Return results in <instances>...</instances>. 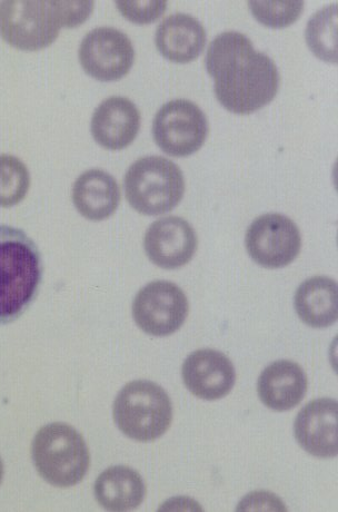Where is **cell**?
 Listing matches in <instances>:
<instances>
[{"instance_id": "obj_1", "label": "cell", "mask_w": 338, "mask_h": 512, "mask_svg": "<svg viewBox=\"0 0 338 512\" xmlns=\"http://www.w3.org/2000/svg\"><path fill=\"white\" fill-rule=\"evenodd\" d=\"M206 70L215 94L227 111L251 114L270 104L280 87V73L267 55L256 52L245 35L226 32L208 47Z\"/></svg>"}, {"instance_id": "obj_19", "label": "cell", "mask_w": 338, "mask_h": 512, "mask_svg": "<svg viewBox=\"0 0 338 512\" xmlns=\"http://www.w3.org/2000/svg\"><path fill=\"white\" fill-rule=\"evenodd\" d=\"M298 317L312 328H327L337 320V285L326 277H315L300 285L295 294Z\"/></svg>"}, {"instance_id": "obj_12", "label": "cell", "mask_w": 338, "mask_h": 512, "mask_svg": "<svg viewBox=\"0 0 338 512\" xmlns=\"http://www.w3.org/2000/svg\"><path fill=\"white\" fill-rule=\"evenodd\" d=\"M185 386L194 396L212 401L228 395L234 387L236 373L225 354L211 349L198 350L183 364Z\"/></svg>"}, {"instance_id": "obj_3", "label": "cell", "mask_w": 338, "mask_h": 512, "mask_svg": "<svg viewBox=\"0 0 338 512\" xmlns=\"http://www.w3.org/2000/svg\"><path fill=\"white\" fill-rule=\"evenodd\" d=\"M32 458L38 474L48 484L59 488L79 484L91 464L81 433L62 422L51 423L36 433Z\"/></svg>"}, {"instance_id": "obj_11", "label": "cell", "mask_w": 338, "mask_h": 512, "mask_svg": "<svg viewBox=\"0 0 338 512\" xmlns=\"http://www.w3.org/2000/svg\"><path fill=\"white\" fill-rule=\"evenodd\" d=\"M145 251L159 268L174 270L193 259L197 236L191 224L177 216L154 222L145 235Z\"/></svg>"}, {"instance_id": "obj_20", "label": "cell", "mask_w": 338, "mask_h": 512, "mask_svg": "<svg viewBox=\"0 0 338 512\" xmlns=\"http://www.w3.org/2000/svg\"><path fill=\"white\" fill-rule=\"evenodd\" d=\"M336 5L327 6L310 19L306 28V42L322 61L336 64Z\"/></svg>"}, {"instance_id": "obj_25", "label": "cell", "mask_w": 338, "mask_h": 512, "mask_svg": "<svg viewBox=\"0 0 338 512\" xmlns=\"http://www.w3.org/2000/svg\"><path fill=\"white\" fill-rule=\"evenodd\" d=\"M3 477H4V465H3L2 458H0V484H2Z\"/></svg>"}, {"instance_id": "obj_10", "label": "cell", "mask_w": 338, "mask_h": 512, "mask_svg": "<svg viewBox=\"0 0 338 512\" xmlns=\"http://www.w3.org/2000/svg\"><path fill=\"white\" fill-rule=\"evenodd\" d=\"M78 56L89 76L101 82H114L131 71L135 51L131 39L123 32L99 27L84 37Z\"/></svg>"}, {"instance_id": "obj_17", "label": "cell", "mask_w": 338, "mask_h": 512, "mask_svg": "<svg viewBox=\"0 0 338 512\" xmlns=\"http://www.w3.org/2000/svg\"><path fill=\"white\" fill-rule=\"evenodd\" d=\"M73 202L85 219L103 221L116 212L121 203V191L111 174L89 170L76 180Z\"/></svg>"}, {"instance_id": "obj_9", "label": "cell", "mask_w": 338, "mask_h": 512, "mask_svg": "<svg viewBox=\"0 0 338 512\" xmlns=\"http://www.w3.org/2000/svg\"><path fill=\"white\" fill-rule=\"evenodd\" d=\"M246 249L264 268L280 269L300 254L302 239L297 225L282 214H265L256 219L246 233Z\"/></svg>"}, {"instance_id": "obj_14", "label": "cell", "mask_w": 338, "mask_h": 512, "mask_svg": "<svg viewBox=\"0 0 338 512\" xmlns=\"http://www.w3.org/2000/svg\"><path fill=\"white\" fill-rule=\"evenodd\" d=\"M94 140L106 150L119 151L131 145L141 128V113L125 97L107 98L92 118Z\"/></svg>"}, {"instance_id": "obj_21", "label": "cell", "mask_w": 338, "mask_h": 512, "mask_svg": "<svg viewBox=\"0 0 338 512\" xmlns=\"http://www.w3.org/2000/svg\"><path fill=\"white\" fill-rule=\"evenodd\" d=\"M31 186V174L18 157L0 155V208H13L21 203Z\"/></svg>"}, {"instance_id": "obj_8", "label": "cell", "mask_w": 338, "mask_h": 512, "mask_svg": "<svg viewBox=\"0 0 338 512\" xmlns=\"http://www.w3.org/2000/svg\"><path fill=\"white\" fill-rule=\"evenodd\" d=\"M188 314L185 293L176 284L155 281L138 292L133 303L134 320L153 337H167L180 329Z\"/></svg>"}, {"instance_id": "obj_13", "label": "cell", "mask_w": 338, "mask_h": 512, "mask_svg": "<svg viewBox=\"0 0 338 512\" xmlns=\"http://www.w3.org/2000/svg\"><path fill=\"white\" fill-rule=\"evenodd\" d=\"M337 402L317 399L298 413L295 421V438L308 454L317 458L337 456Z\"/></svg>"}, {"instance_id": "obj_23", "label": "cell", "mask_w": 338, "mask_h": 512, "mask_svg": "<svg viewBox=\"0 0 338 512\" xmlns=\"http://www.w3.org/2000/svg\"><path fill=\"white\" fill-rule=\"evenodd\" d=\"M118 11L135 24L157 21L166 11V2H116Z\"/></svg>"}, {"instance_id": "obj_2", "label": "cell", "mask_w": 338, "mask_h": 512, "mask_svg": "<svg viewBox=\"0 0 338 512\" xmlns=\"http://www.w3.org/2000/svg\"><path fill=\"white\" fill-rule=\"evenodd\" d=\"M43 274L37 244L24 231L0 224V324L15 322L32 307Z\"/></svg>"}, {"instance_id": "obj_6", "label": "cell", "mask_w": 338, "mask_h": 512, "mask_svg": "<svg viewBox=\"0 0 338 512\" xmlns=\"http://www.w3.org/2000/svg\"><path fill=\"white\" fill-rule=\"evenodd\" d=\"M65 27L62 2H0V36L9 45L34 52L51 46Z\"/></svg>"}, {"instance_id": "obj_15", "label": "cell", "mask_w": 338, "mask_h": 512, "mask_svg": "<svg viewBox=\"0 0 338 512\" xmlns=\"http://www.w3.org/2000/svg\"><path fill=\"white\" fill-rule=\"evenodd\" d=\"M257 388L267 408L286 411L300 405L307 390V378L297 363L280 360L262 372Z\"/></svg>"}, {"instance_id": "obj_5", "label": "cell", "mask_w": 338, "mask_h": 512, "mask_svg": "<svg viewBox=\"0 0 338 512\" xmlns=\"http://www.w3.org/2000/svg\"><path fill=\"white\" fill-rule=\"evenodd\" d=\"M116 426L128 438L148 442L162 437L171 426V399L158 384L137 380L118 393L113 409Z\"/></svg>"}, {"instance_id": "obj_7", "label": "cell", "mask_w": 338, "mask_h": 512, "mask_svg": "<svg viewBox=\"0 0 338 512\" xmlns=\"http://www.w3.org/2000/svg\"><path fill=\"white\" fill-rule=\"evenodd\" d=\"M208 134L204 112L191 101L175 100L165 104L155 116L153 135L161 150L171 156L196 153Z\"/></svg>"}, {"instance_id": "obj_22", "label": "cell", "mask_w": 338, "mask_h": 512, "mask_svg": "<svg viewBox=\"0 0 338 512\" xmlns=\"http://www.w3.org/2000/svg\"><path fill=\"white\" fill-rule=\"evenodd\" d=\"M251 12L267 27L284 28L295 23L302 14V2H251Z\"/></svg>"}, {"instance_id": "obj_18", "label": "cell", "mask_w": 338, "mask_h": 512, "mask_svg": "<svg viewBox=\"0 0 338 512\" xmlns=\"http://www.w3.org/2000/svg\"><path fill=\"white\" fill-rule=\"evenodd\" d=\"M98 504L109 511H128L142 504L145 484L141 475L132 468H108L95 482Z\"/></svg>"}, {"instance_id": "obj_24", "label": "cell", "mask_w": 338, "mask_h": 512, "mask_svg": "<svg viewBox=\"0 0 338 512\" xmlns=\"http://www.w3.org/2000/svg\"><path fill=\"white\" fill-rule=\"evenodd\" d=\"M238 510H286V508L276 496L267 492H254L241 502Z\"/></svg>"}, {"instance_id": "obj_16", "label": "cell", "mask_w": 338, "mask_h": 512, "mask_svg": "<svg viewBox=\"0 0 338 512\" xmlns=\"http://www.w3.org/2000/svg\"><path fill=\"white\" fill-rule=\"evenodd\" d=\"M155 42L168 61L186 64L204 51L206 32L196 18L185 14L169 16L158 26Z\"/></svg>"}, {"instance_id": "obj_4", "label": "cell", "mask_w": 338, "mask_h": 512, "mask_svg": "<svg viewBox=\"0 0 338 512\" xmlns=\"http://www.w3.org/2000/svg\"><path fill=\"white\" fill-rule=\"evenodd\" d=\"M124 190L134 210L145 215H161L182 201L184 175L180 167L165 157L147 156L129 167Z\"/></svg>"}]
</instances>
